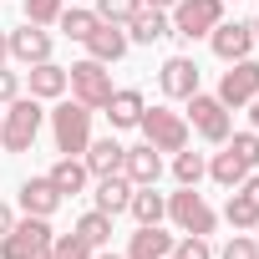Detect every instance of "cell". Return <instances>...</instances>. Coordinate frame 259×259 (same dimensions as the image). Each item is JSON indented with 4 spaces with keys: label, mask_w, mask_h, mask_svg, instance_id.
<instances>
[{
    "label": "cell",
    "mask_w": 259,
    "mask_h": 259,
    "mask_svg": "<svg viewBox=\"0 0 259 259\" xmlns=\"http://www.w3.org/2000/svg\"><path fill=\"white\" fill-rule=\"evenodd\" d=\"M249 31H254V46H259V16H254V21H249Z\"/></svg>",
    "instance_id": "60d3db41"
},
{
    "label": "cell",
    "mask_w": 259,
    "mask_h": 259,
    "mask_svg": "<svg viewBox=\"0 0 259 259\" xmlns=\"http://www.w3.org/2000/svg\"><path fill=\"white\" fill-rule=\"evenodd\" d=\"M239 193H244V198H249V203H254V208H259V173H249V178H244V183H239Z\"/></svg>",
    "instance_id": "e575fe53"
},
{
    "label": "cell",
    "mask_w": 259,
    "mask_h": 259,
    "mask_svg": "<svg viewBox=\"0 0 259 259\" xmlns=\"http://www.w3.org/2000/svg\"><path fill=\"white\" fill-rule=\"evenodd\" d=\"M87 249H107L112 244V213H102V208H92V213H81L76 219V229H71Z\"/></svg>",
    "instance_id": "484cf974"
},
{
    "label": "cell",
    "mask_w": 259,
    "mask_h": 259,
    "mask_svg": "<svg viewBox=\"0 0 259 259\" xmlns=\"http://www.w3.org/2000/svg\"><path fill=\"white\" fill-rule=\"evenodd\" d=\"M158 87H163V97L188 102V97L198 92V61H193V56H168V61L158 66Z\"/></svg>",
    "instance_id": "8fae6325"
},
{
    "label": "cell",
    "mask_w": 259,
    "mask_h": 259,
    "mask_svg": "<svg viewBox=\"0 0 259 259\" xmlns=\"http://www.w3.org/2000/svg\"><path fill=\"white\" fill-rule=\"evenodd\" d=\"M249 173H254V168H249V163H244V158H239L229 143H219V153L208 158V178H213L219 188H239Z\"/></svg>",
    "instance_id": "ffe728a7"
},
{
    "label": "cell",
    "mask_w": 259,
    "mask_h": 259,
    "mask_svg": "<svg viewBox=\"0 0 259 259\" xmlns=\"http://www.w3.org/2000/svg\"><path fill=\"white\" fill-rule=\"evenodd\" d=\"M143 6H148V11H173L178 0H143Z\"/></svg>",
    "instance_id": "74e56055"
},
{
    "label": "cell",
    "mask_w": 259,
    "mask_h": 259,
    "mask_svg": "<svg viewBox=\"0 0 259 259\" xmlns=\"http://www.w3.org/2000/svg\"><path fill=\"white\" fill-rule=\"evenodd\" d=\"M11 61V31H0V66Z\"/></svg>",
    "instance_id": "8d00e7d4"
},
{
    "label": "cell",
    "mask_w": 259,
    "mask_h": 259,
    "mask_svg": "<svg viewBox=\"0 0 259 259\" xmlns=\"http://www.w3.org/2000/svg\"><path fill=\"white\" fill-rule=\"evenodd\" d=\"M183 117H188L193 133H198L203 143H213V148H219V143H229V133H234V112H229L219 97H208V92H193Z\"/></svg>",
    "instance_id": "5b68a950"
},
{
    "label": "cell",
    "mask_w": 259,
    "mask_h": 259,
    "mask_svg": "<svg viewBox=\"0 0 259 259\" xmlns=\"http://www.w3.org/2000/svg\"><path fill=\"white\" fill-rule=\"evenodd\" d=\"M122 178L133 183V188L158 183V178H163V158H158V148H153V143H133V148L122 153Z\"/></svg>",
    "instance_id": "4fadbf2b"
},
{
    "label": "cell",
    "mask_w": 259,
    "mask_h": 259,
    "mask_svg": "<svg viewBox=\"0 0 259 259\" xmlns=\"http://www.w3.org/2000/svg\"><path fill=\"white\" fill-rule=\"evenodd\" d=\"M51 117V143H56V153L61 158H81L87 153V143H92V107L87 102H61L56 97V107L46 112Z\"/></svg>",
    "instance_id": "6da1fadb"
},
{
    "label": "cell",
    "mask_w": 259,
    "mask_h": 259,
    "mask_svg": "<svg viewBox=\"0 0 259 259\" xmlns=\"http://www.w3.org/2000/svg\"><path fill=\"white\" fill-rule=\"evenodd\" d=\"M16 97H21V71H11V61H6L0 66V107L16 102Z\"/></svg>",
    "instance_id": "836d02e7"
},
{
    "label": "cell",
    "mask_w": 259,
    "mask_h": 259,
    "mask_svg": "<svg viewBox=\"0 0 259 259\" xmlns=\"http://www.w3.org/2000/svg\"><path fill=\"white\" fill-rule=\"evenodd\" d=\"M163 36H173V21H168V11H138L133 21H127V41H138V46H153V41H163Z\"/></svg>",
    "instance_id": "44dd1931"
},
{
    "label": "cell",
    "mask_w": 259,
    "mask_h": 259,
    "mask_svg": "<svg viewBox=\"0 0 259 259\" xmlns=\"http://www.w3.org/2000/svg\"><path fill=\"white\" fill-rule=\"evenodd\" d=\"M51 244H56V229L51 219H16V229L0 239V259H51Z\"/></svg>",
    "instance_id": "3957f363"
},
{
    "label": "cell",
    "mask_w": 259,
    "mask_h": 259,
    "mask_svg": "<svg viewBox=\"0 0 259 259\" xmlns=\"http://www.w3.org/2000/svg\"><path fill=\"white\" fill-rule=\"evenodd\" d=\"M249 127H254V133H259V97L249 102Z\"/></svg>",
    "instance_id": "f35d334b"
},
{
    "label": "cell",
    "mask_w": 259,
    "mask_h": 259,
    "mask_svg": "<svg viewBox=\"0 0 259 259\" xmlns=\"http://www.w3.org/2000/svg\"><path fill=\"white\" fill-rule=\"evenodd\" d=\"M11 229H16V208H11V203H0V239H6Z\"/></svg>",
    "instance_id": "d590c367"
},
{
    "label": "cell",
    "mask_w": 259,
    "mask_h": 259,
    "mask_svg": "<svg viewBox=\"0 0 259 259\" xmlns=\"http://www.w3.org/2000/svg\"><path fill=\"white\" fill-rule=\"evenodd\" d=\"M66 6H81V0H66Z\"/></svg>",
    "instance_id": "7bdbcfd3"
},
{
    "label": "cell",
    "mask_w": 259,
    "mask_h": 259,
    "mask_svg": "<svg viewBox=\"0 0 259 259\" xmlns=\"http://www.w3.org/2000/svg\"><path fill=\"white\" fill-rule=\"evenodd\" d=\"M0 153H6V148H0Z\"/></svg>",
    "instance_id": "f6af8a7d"
},
{
    "label": "cell",
    "mask_w": 259,
    "mask_h": 259,
    "mask_svg": "<svg viewBox=\"0 0 259 259\" xmlns=\"http://www.w3.org/2000/svg\"><path fill=\"white\" fill-rule=\"evenodd\" d=\"M0 112H6V107H0Z\"/></svg>",
    "instance_id": "bcb514c9"
},
{
    "label": "cell",
    "mask_w": 259,
    "mask_h": 259,
    "mask_svg": "<svg viewBox=\"0 0 259 259\" xmlns=\"http://www.w3.org/2000/svg\"><path fill=\"white\" fill-rule=\"evenodd\" d=\"M97 26H102V16H97L92 6H66V11L56 16V31H61L66 41H87Z\"/></svg>",
    "instance_id": "d4e9b609"
},
{
    "label": "cell",
    "mask_w": 259,
    "mask_h": 259,
    "mask_svg": "<svg viewBox=\"0 0 259 259\" xmlns=\"http://www.w3.org/2000/svg\"><path fill=\"white\" fill-rule=\"evenodd\" d=\"M213 259H259V244H254V234H234Z\"/></svg>",
    "instance_id": "1f68e13d"
},
{
    "label": "cell",
    "mask_w": 259,
    "mask_h": 259,
    "mask_svg": "<svg viewBox=\"0 0 259 259\" xmlns=\"http://www.w3.org/2000/svg\"><path fill=\"white\" fill-rule=\"evenodd\" d=\"M224 219H229V229H234V234H249V229L259 224V208L234 188V193H229V203H224Z\"/></svg>",
    "instance_id": "83f0119b"
},
{
    "label": "cell",
    "mask_w": 259,
    "mask_h": 259,
    "mask_svg": "<svg viewBox=\"0 0 259 259\" xmlns=\"http://www.w3.org/2000/svg\"><path fill=\"white\" fill-rule=\"evenodd\" d=\"M138 127H143V143H153L158 153H178V148H188V133H193L188 117L173 112V107H143Z\"/></svg>",
    "instance_id": "277c9868"
},
{
    "label": "cell",
    "mask_w": 259,
    "mask_h": 259,
    "mask_svg": "<svg viewBox=\"0 0 259 259\" xmlns=\"http://www.w3.org/2000/svg\"><path fill=\"white\" fill-rule=\"evenodd\" d=\"M143 107H148V102H143V92H138V87H112V97H107V107H102V112H107V122H112V127H138Z\"/></svg>",
    "instance_id": "ac0fdd59"
},
{
    "label": "cell",
    "mask_w": 259,
    "mask_h": 259,
    "mask_svg": "<svg viewBox=\"0 0 259 259\" xmlns=\"http://www.w3.org/2000/svg\"><path fill=\"white\" fill-rule=\"evenodd\" d=\"M51 259H92V249H87L76 234H56V244H51Z\"/></svg>",
    "instance_id": "d6a6232c"
},
{
    "label": "cell",
    "mask_w": 259,
    "mask_h": 259,
    "mask_svg": "<svg viewBox=\"0 0 259 259\" xmlns=\"http://www.w3.org/2000/svg\"><path fill=\"white\" fill-rule=\"evenodd\" d=\"M66 92L76 97V102H87L92 112H102L107 107V97H112V71L102 66V61H76V66H66Z\"/></svg>",
    "instance_id": "ba28073f"
},
{
    "label": "cell",
    "mask_w": 259,
    "mask_h": 259,
    "mask_svg": "<svg viewBox=\"0 0 259 259\" xmlns=\"http://www.w3.org/2000/svg\"><path fill=\"white\" fill-rule=\"evenodd\" d=\"M173 178H178L183 188H198V178H208V158H203V153L178 148V153H173Z\"/></svg>",
    "instance_id": "4316f807"
},
{
    "label": "cell",
    "mask_w": 259,
    "mask_h": 259,
    "mask_svg": "<svg viewBox=\"0 0 259 259\" xmlns=\"http://www.w3.org/2000/svg\"><path fill=\"white\" fill-rule=\"evenodd\" d=\"M168 219H173V229L178 234H213V224H219V213L203 203V193L198 188H183L178 183V193H168Z\"/></svg>",
    "instance_id": "8992f818"
},
{
    "label": "cell",
    "mask_w": 259,
    "mask_h": 259,
    "mask_svg": "<svg viewBox=\"0 0 259 259\" xmlns=\"http://www.w3.org/2000/svg\"><path fill=\"white\" fill-rule=\"evenodd\" d=\"M81 46H87V56H92V61L112 66V61H122V56H127V46H133V41H127V31H122V26L102 21V26H97V31H92Z\"/></svg>",
    "instance_id": "9a60e30c"
},
{
    "label": "cell",
    "mask_w": 259,
    "mask_h": 259,
    "mask_svg": "<svg viewBox=\"0 0 259 259\" xmlns=\"http://www.w3.org/2000/svg\"><path fill=\"white\" fill-rule=\"evenodd\" d=\"M173 244H178V239H173L163 224H138V234L127 239V254H122V259H168Z\"/></svg>",
    "instance_id": "5bb4252c"
},
{
    "label": "cell",
    "mask_w": 259,
    "mask_h": 259,
    "mask_svg": "<svg viewBox=\"0 0 259 259\" xmlns=\"http://www.w3.org/2000/svg\"><path fill=\"white\" fill-rule=\"evenodd\" d=\"M229 112L234 107H249L254 97H259V61L254 56H244V61H229V71L219 76V92H213Z\"/></svg>",
    "instance_id": "9c48e42d"
},
{
    "label": "cell",
    "mask_w": 259,
    "mask_h": 259,
    "mask_svg": "<svg viewBox=\"0 0 259 259\" xmlns=\"http://www.w3.org/2000/svg\"><path fill=\"white\" fill-rule=\"evenodd\" d=\"M122 143L117 138H92L87 143V153H81V163H87V173L92 178H112V173H122Z\"/></svg>",
    "instance_id": "2e32d148"
},
{
    "label": "cell",
    "mask_w": 259,
    "mask_h": 259,
    "mask_svg": "<svg viewBox=\"0 0 259 259\" xmlns=\"http://www.w3.org/2000/svg\"><path fill=\"white\" fill-rule=\"evenodd\" d=\"M92 259H122V254H112V249H92Z\"/></svg>",
    "instance_id": "ab89813d"
},
{
    "label": "cell",
    "mask_w": 259,
    "mask_h": 259,
    "mask_svg": "<svg viewBox=\"0 0 259 259\" xmlns=\"http://www.w3.org/2000/svg\"><path fill=\"white\" fill-rule=\"evenodd\" d=\"M254 244H259V224H254Z\"/></svg>",
    "instance_id": "b9f144b4"
},
{
    "label": "cell",
    "mask_w": 259,
    "mask_h": 259,
    "mask_svg": "<svg viewBox=\"0 0 259 259\" xmlns=\"http://www.w3.org/2000/svg\"><path fill=\"white\" fill-rule=\"evenodd\" d=\"M26 76H31V97H36V102H56V97H66V66H56V61H36V66H26Z\"/></svg>",
    "instance_id": "d6986e66"
},
{
    "label": "cell",
    "mask_w": 259,
    "mask_h": 259,
    "mask_svg": "<svg viewBox=\"0 0 259 259\" xmlns=\"http://www.w3.org/2000/svg\"><path fill=\"white\" fill-rule=\"evenodd\" d=\"M168 21H173L178 41H203L224 21V0H178V6L168 11Z\"/></svg>",
    "instance_id": "52a82bcc"
},
{
    "label": "cell",
    "mask_w": 259,
    "mask_h": 259,
    "mask_svg": "<svg viewBox=\"0 0 259 259\" xmlns=\"http://www.w3.org/2000/svg\"><path fill=\"white\" fill-rule=\"evenodd\" d=\"M46 178L56 183V193H61V198H76V193L87 188V178H92V173H87V163H81V158H56Z\"/></svg>",
    "instance_id": "cb8c5ba5"
},
{
    "label": "cell",
    "mask_w": 259,
    "mask_h": 259,
    "mask_svg": "<svg viewBox=\"0 0 259 259\" xmlns=\"http://www.w3.org/2000/svg\"><path fill=\"white\" fill-rule=\"evenodd\" d=\"M208 46H213L219 61H244L254 51V31H249V21H219L208 31Z\"/></svg>",
    "instance_id": "30bf717a"
},
{
    "label": "cell",
    "mask_w": 259,
    "mask_h": 259,
    "mask_svg": "<svg viewBox=\"0 0 259 259\" xmlns=\"http://www.w3.org/2000/svg\"><path fill=\"white\" fill-rule=\"evenodd\" d=\"M102 21H112V26H127V21H133L138 11H143V0H97V6H92Z\"/></svg>",
    "instance_id": "f1b7e54d"
},
{
    "label": "cell",
    "mask_w": 259,
    "mask_h": 259,
    "mask_svg": "<svg viewBox=\"0 0 259 259\" xmlns=\"http://www.w3.org/2000/svg\"><path fill=\"white\" fill-rule=\"evenodd\" d=\"M127 213H133L138 224H163V219H168V193H158V183L133 188V203H127Z\"/></svg>",
    "instance_id": "603a6c76"
},
{
    "label": "cell",
    "mask_w": 259,
    "mask_h": 259,
    "mask_svg": "<svg viewBox=\"0 0 259 259\" xmlns=\"http://www.w3.org/2000/svg\"><path fill=\"white\" fill-rule=\"evenodd\" d=\"M31 26H56V16L66 11V0H21Z\"/></svg>",
    "instance_id": "f546056e"
},
{
    "label": "cell",
    "mask_w": 259,
    "mask_h": 259,
    "mask_svg": "<svg viewBox=\"0 0 259 259\" xmlns=\"http://www.w3.org/2000/svg\"><path fill=\"white\" fill-rule=\"evenodd\" d=\"M41 122H46V112H41L36 97L6 102V112H0V148L6 153H31V143L41 138Z\"/></svg>",
    "instance_id": "7a4b0ae2"
},
{
    "label": "cell",
    "mask_w": 259,
    "mask_h": 259,
    "mask_svg": "<svg viewBox=\"0 0 259 259\" xmlns=\"http://www.w3.org/2000/svg\"><path fill=\"white\" fill-rule=\"evenodd\" d=\"M168 259H213V244L203 239V234H183L178 244H173V254Z\"/></svg>",
    "instance_id": "4dcf8cb0"
},
{
    "label": "cell",
    "mask_w": 259,
    "mask_h": 259,
    "mask_svg": "<svg viewBox=\"0 0 259 259\" xmlns=\"http://www.w3.org/2000/svg\"><path fill=\"white\" fill-rule=\"evenodd\" d=\"M92 198H97V208H102V213H112V219H117V213H127V203H133V183H127L122 173L97 178V193H92Z\"/></svg>",
    "instance_id": "7402d4cb"
},
{
    "label": "cell",
    "mask_w": 259,
    "mask_h": 259,
    "mask_svg": "<svg viewBox=\"0 0 259 259\" xmlns=\"http://www.w3.org/2000/svg\"><path fill=\"white\" fill-rule=\"evenodd\" d=\"M11 61L16 66H36V61H51V31L46 26H16L11 31Z\"/></svg>",
    "instance_id": "7c38bea8"
},
{
    "label": "cell",
    "mask_w": 259,
    "mask_h": 259,
    "mask_svg": "<svg viewBox=\"0 0 259 259\" xmlns=\"http://www.w3.org/2000/svg\"><path fill=\"white\" fill-rule=\"evenodd\" d=\"M224 6H229V0H224Z\"/></svg>",
    "instance_id": "ee69618b"
},
{
    "label": "cell",
    "mask_w": 259,
    "mask_h": 259,
    "mask_svg": "<svg viewBox=\"0 0 259 259\" xmlns=\"http://www.w3.org/2000/svg\"><path fill=\"white\" fill-rule=\"evenodd\" d=\"M21 208H26L31 219H51V213L61 208L56 183H51V178H26V183H21Z\"/></svg>",
    "instance_id": "e0dca14e"
}]
</instances>
